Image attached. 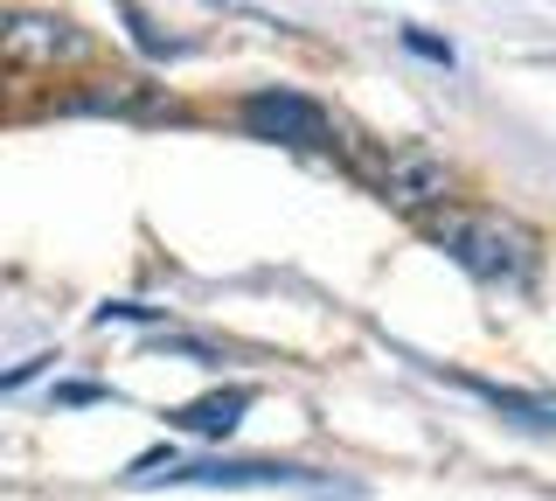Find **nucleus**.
Returning <instances> with one entry per match:
<instances>
[{
	"instance_id": "nucleus-11",
	"label": "nucleus",
	"mask_w": 556,
	"mask_h": 501,
	"mask_svg": "<svg viewBox=\"0 0 556 501\" xmlns=\"http://www.w3.org/2000/svg\"><path fill=\"white\" fill-rule=\"evenodd\" d=\"M404 42L417 49V57H431V63H452V49H445L439 36H425V28H404Z\"/></svg>"
},
{
	"instance_id": "nucleus-1",
	"label": "nucleus",
	"mask_w": 556,
	"mask_h": 501,
	"mask_svg": "<svg viewBox=\"0 0 556 501\" xmlns=\"http://www.w3.org/2000/svg\"><path fill=\"white\" fill-rule=\"evenodd\" d=\"M425 237L459 272H473L480 286L521 292V286H535V265H543V230L508 216V210H480V202H445V210H431Z\"/></svg>"
},
{
	"instance_id": "nucleus-7",
	"label": "nucleus",
	"mask_w": 556,
	"mask_h": 501,
	"mask_svg": "<svg viewBox=\"0 0 556 501\" xmlns=\"http://www.w3.org/2000/svg\"><path fill=\"white\" fill-rule=\"evenodd\" d=\"M139 77H104L98 91H70V98H49L56 112H139Z\"/></svg>"
},
{
	"instance_id": "nucleus-3",
	"label": "nucleus",
	"mask_w": 556,
	"mask_h": 501,
	"mask_svg": "<svg viewBox=\"0 0 556 501\" xmlns=\"http://www.w3.org/2000/svg\"><path fill=\"white\" fill-rule=\"evenodd\" d=\"M376 188H382V202H390V210L431 216V210H445V202H452V161H445L439 147H425V140H404V147H390Z\"/></svg>"
},
{
	"instance_id": "nucleus-10",
	"label": "nucleus",
	"mask_w": 556,
	"mask_h": 501,
	"mask_svg": "<svg viewBox=\"0 0 556 501\" xmlns=\"http://www.w3.org/2000/svg\"><path fill=\"white\" fill-rule=\"evenodd\" d=\"M98 321H161V306H139V300H112V306H98Z\"/></svg>"
},
{
	"instance_id": "nucleus-12",
	"label": "nucleus",
	"mask_w": 556,
	"mask_h": 501,
	"mask_svg": "<svg viewBox=\"0 0 556 501\" xmlns=\"http://www.w3.org/2000/svg\"><path fill=\"white\" fill-rule=\"evenodd\" d=\"M104 397H112L104 384H63V390H56V404H104Z\"/></svg>"
},
{
	"instance_id": "nucleus-9",
	"label": "nucleus",
	"mask_w": 556,
	"mask_h": 501,
	"mask_svg": "<svg viewBox=\"0 0 556 501\" xmlns=\"http://www.w3.org/2000/svg\"><path fill=\"white\" fill-rule=\"evenodd\" d=\"M112 8H118V14H126V28H132V42H139V49H147V57H174V42H167V36H161V28H153V22H147V8H139V0H112Z\"/></svg>"
},
{
	"instance_id": "nucleus-4",
	"label": "nucleus",
	"mask_w": 556,
	"mask_h": 501,
	"mask_svg": "<svg viewBox=\"0 0 556 501\" xmlns=\"http://www.w3.org/2000/svg\"><path fill=\"white\" fill-rule=\"evenodd\" d=\"M161 480H174V488H300V494H327V480L313 474V466H286V460H195V466L174 460Z\"/></svg>"
},
{
	"instance_id": "nucleus-5",
	"label": "nucleus",
	"mask_w": 556,
	"mask_h": 501,
	"mask_svg": "<svg viewBox=\"0 0 556 501\" xmlns=\"http://www.w3.org/2000/svg\"><path fill=\"white\" fill-rule=\"evenodd\" d=\"M237 112L257 140H286V147H320L327 140V112L313 105V98L286 91V84H278V91H251Z\"/></svg>"
},
{
	"instance_id": "nucleus-8",
	"label": "nucleus",
	"mask_w": 556,
	"mask_h": 501,
	"mask_svg": "<svg viewBox=\"0 0 556 501\" xmlns=\"http://www.w3.org/2000/svg\"><path fill=\"white\" fill-rule=\"evenodd\" d=\"M459 384H466V390H473V397H486V404H494V411H515V418H521V425H529V431H549V404H543V397H521V390H501V384H480V376H459Z\"/></svg>"
},
{
	"instance_id": "nucleus-6",
	"label": "nucleus",
	"mask_w": 556,
	"mask_h": 501,
	"mask_svg": "<svg viewBox=\"0 0 556 501\" xmlns=\"http://www.w3.org/2000/svg\"><path fill=\"white\" fill-rule=\"evenodd\" d=\"M257 404V390H208V397H195V404H174L167 411V425L174 431H195V439H230L237 431V418Z\"/></svg>"
},
{
	"instance_id": "nucleus-2",
	"label": "nucleus",
	"mask_w": 556,
	"mask_h": 501,
	"mask_svg": "<svg viewBox=\"0 0 556 501\" xmlns=\"http://www.w3.org/2000/svg\"><path fill=\"white\" fill-rule=\"evenodd\" d=\"M91 28H77L56 8H22V0H0V71L22 77H56L91 63Z\"/></svg>"
}]
</instances>
